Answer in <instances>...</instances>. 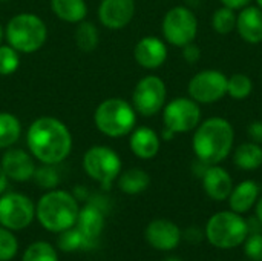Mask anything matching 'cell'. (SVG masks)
<instances>
[{
  "label": "cell",
  "instance_id": "836d02e7",
  "mask_svg": "<svg viewBox=\"0 0 262 261\" xmlns=\"http://www.w3.org/2000/svg\"><path fill=\"white\" fill-rule=\"evenodd\" d=\"M244 254L249 261H262V232L249 234L244 242Z\"/></svg>",
  "mask_w": 262,
  "mask_h": 261
},
{
  "label": "cell",
  "instance_id": "52a82bcc",
  "mask_svg": "<svg viewBox=\"0 0 262 261\" xmlns=\"http://www.w3.org/2000/svg\"><path fill=\"white\" fill-rule=\"evenodd\" d=\"M83 169L92 180L109 189L121 174V158L109 146L95 145L84 152Z\"/></svg>",
  "mask_w": 262,
  "mask_h": 261
},
{
  "label": "cell",
  "instance_id": "d6a6232c",
  "mask_svg": "<svg viewBox=\"0 0 262 261\" xmlns=\"http://www.w3.org/2000/svg\"><path fill=\"white\" fill-rule=\"evenodd\" d=\"M18 252V242L12 231L0 226V261L12 260Z\"/></svg>",
  "mask_w": 262,
  "mask_h": 261
},
{
  "label": "cell",
  "instance_id": "d4e9b609",
  "mask_svg": "<svg viewBox=\"0 0 262 261\" xmlns=\"http://www.w3.org/2000/svg\"><path fill=\"white\" fill-rule=\"evenodd\" d=\"M21 135V123L11 112H0V149L12 148Z\"/></svg>",
  "mask_w": 262,
  "mask_h": 261
},
{
  "label": "cell",
  "instance_id": "ee69618b",
  "mask_svg": "<svg viewBox=\"0 0 262 261\" xmlns=\"http://www.w3.org/2000/svg\"><path fill=\"white\" fill-rule=\"evenodd\" d=\"M255 2H256V6H259L262 9V0H255Z\"/></svg>",
  "mask_w": 262,
  "mask_h": 261
},
{
  "label": "cell",
  "instance_id": "f35d334b",
  "mask_svg": "<svg viewBox=\"0 0 262 261\" xmlns=\"http://www.w3.org/2000/svg\"><path fill=\"white\" fill-rule=\"evenodd\" d=\"M8 183H9V178H8L6 172L3 171V168L0 165V195L8 189Z\"/></svg>",
  "mask_w": 262,
  "mask_h": 261
},
{
  "label": "cell",
  "instance_id": "ab89813d",
  "mask_svg": "<svg viewBox=\"0 0 262 261\" xmlns=\"http://www.w3.org/2000/svg\"><path fill=\"white\" fill-rule=\"evenodd\" d=\"M255 217L262 223V195H259V198L255 205Z\"/></svg>",
  "mask_w": 262,
  "mask_h": 261
},
{
  "label": "cell",
  "instance_id": "f1b7e54d",
  "mask_svg": "<svg viewBox=\"0 0 262 261\" xmlns=\"http://www.w3.org/2000/svg\"><path fill=\"white\" fill-rule=\"evenodd\" d=\"M236 11L227 6H221L218 8L213 14H212V28L213 31H216L221 35L230 34L232 31H235L236 28Z\"/></svg>",
  "mask_w": 262,
  "mask_h": 261
},
{
  "label": "cell",
  "instance_id": "74e56055",
  "mask_svg": "<svg viewBox=\"0 0 262 261\" xmlns=\"http://www.w3.org/2000/svg\"><path fill=\"white\" fill-rule=\"evenodd\" d=\"M220 2H221L223 6H227V8H232V9L238 11V9H243L244 6L250 5L252 0H220Z\"/></svg>",
  "mask_w": 262,
  "mask_h": 261
},
{
  "label": "cell",
  "instance_id": "8d00e7d4",
  "mask_svg": "<svg viewBox=\"0 0 262 261\" xmlns=\"http://www.w3.org/2000/svg\"><path fill=\"white\" fill-rule=\"evenodd\" d=\"M183 238L192 245H198L200 242H203V238H206L204 231H201V228L198 226H189L184 232H183Z\"/></svg>",
  "mask_w": 262,
  "mask_h": 261
},
{
  "label": "cell",
  "instance_id": "ba28073f",
  "mask_svg": "<svg viewBox=\"0 0 262 261\" xmlns=\"http://www.w3.org/2000/svg\"><path fill=\"white\" fill-rule=\"evenodd\" d=\"M161 32L169 45L183 48L196 38L198 34L196 15L187 6H173L163 17Z\"/></svg>",
  "mask_w": 262,
  "mask_h": 261
},
{
  "label": "cell",
  "instance_id": "30bf717a",
  "mask_svg": "<svg viewBox=\"0 0 262 261\" xmlns=\"http://www.w3.org/2000/svg\"><path fill=\"white\" fill-rule=\"evenodd\" d=\"M163 123L164 128L173 131L175 134L195 131V128L201 123L200 103L190 97H177L170 100L163 108Z\"/></svg>",
  "mask_w": 262,
  "mask_h": 261
},
{
  "label": "cell",
  "instance_id": "b9f144b4",
  "mask_svg": "<svg viewBox=\"0 0 262 261\" xmlns=\"http://www.w3.org/2000/svg\"><path fill=\"white\" fill-rule=\"evenodd\" d=\"M163 261H183L181 258H178V257H167L166 260H163Z\"/></svg>",
  "mask_w": 262,
  "mask_h": 261
},
{
  "label": "cell",
  "instance_id": "603a6c76",
  "mask_svg": "<svg viewBox=\"0 0 262 261\" xmlns=\"http://www.w3.org/2000/svg\"><path fill=\"white\" fill-rule=\"evenodd\" d=\"M51 8L60 20L68 23H80L88 14L84 0H51Z\"/></svg>",
  "mask_w": 262,
  "mask_h": 261
},
{
  "label": "cell",
  "instance_id": "bcb514c9",
  "mask_svg": "<svg viewBox=\"0 0 262 261\" xmlns=\"http://www.w3.org/2000/svg\"><path fill=\"white\" fill-rule=\"evenodd\" d=\"M247 261H249V260H247Z\"/></svg>",
  "mask_w": 262,
  "mask_h": 261
},
{
  "label": "cell",
  "instance_id": "8992f818",
  "mask_svg": "<svg viewBox=\"0 0 262 261\" xmlns=\"http://www.w3.org/2000/svg\"><path fill=\"white\" fill-rule=\"evenodd\" d=\"M48 37V28L45 22L31 12H21L14 15L5 28V38L8 45L23 54H32L38 51Z\"/></svg>",
  "mask_w": 262,
  "mask_h": 261
},
{
  "label": "cell",
  "instance_id": "9a60e30c",
  "mask_svg": "<svg viewBox=\"0 0 262 261\" xmlns=\"http://www.w3.org/2000/svg\"><path fill=\"white\" fill-rule=\"evenodd\" d=\"M135 62L144 69H157L167 60L166 42L155 35H146L140 38L134 48Z\"/></svg>",
  "mask_w": 262,
  "mask_h": 261
},
{
  "label": "cell",
  "instance_id": "e0dca14e",
  "mask_svg": "<svg viewBox=\"0 0 262 261\" xmlns=\"http://www.w3.org/2000/svg\"><path fill=\"white\" fill-rule=\"evenodd\" d=\"M203 189L209 198L215 202H226L233 189V180L227 169L220 165H210L201 175Z\"/></svg>",
  "mask_w": 262,
  "mask_h": 261
},
{
  "label": "cell",
  "instance_id": "f546056e",
  "mask_svg": "<svg viewBox=\"0 0 262 261\" xmlns=\"http://www.w3.org/2000/svg\"><path fill=\"white\" fill-rule=\"evenodd\" d=\"M21 261H60L58 254L48 242H34L29 245L21 257Z\"/></svg>",
  "mask_w": 262,
  "mask_h": 261
},
{
  "label": "cell",
  "instance_id": "ac0fdd59",
  "mask_svg": "<svg viewBox=\"0 0 262 261\" xmlns=\"http://www.w3.org/2000/svg\"><path fill=\"white\" fill-rule=\"evenodd\" d=\"M239 37L250 45L262 42V9L259 6L247 5L239 9L236 17V28Z\"/></svg>",
  "mask_w": 262,
  "mask_h": 261
},
{
  "label": "cell",
  "instance_id": "e575fe53",
  "mask_svg": "<svg viewBox=\"0 0 262 261\" xmlns=\"http://www.w3.org/2000/svg\"><path fill=\"white\" fill-rule=\"evenodd\" d=\"M183 58L189 65L198 63L201 60V49H200V46L195 45L193 42L192 43H187L186 46H183Z\"/></svg>",
  "mask_w": 262,
  "mask_h": 261
},
{
  "label": "cell",
  "instance_id": "4dcf8cb0",
  "mask_svg": "<svg viewBox=\"0 0 262 261\" xmlns=\"http://www.w3.org/2000/svg\"><path fill=\"white\" fill-rule=\"evenodd\" d=\"M20 55L9 45H0V75H11L18 69Z\"/></svg>",
  "mask_w": 262,
  "mask_h": 261
},
{
  "label": "cell",
  "instance_id": "3957f363",
  "mask_svg": "<svg viewBox=\"0 0 262 261\" xmlns=\"http://www.w3.org/2000/svg\"><path fill=\"white\" fill-rule=\"evenodd\" d=\"M78 211L80 206L75 195L63 189H51L38 200L35 217L48 232L60 234L75 226Z\"/></svg>",
  "mask_w": 262,
  "mask_h": 261
},
{
  "label": "cell",
  "instance_id": "484cf974",
  "mask_svg": "<svg viewBox=\"0 0 262 261\" xmlns=\"http://www.w3.org/2000/svg\"><path fill=\"white\" fill-rule=\"evenodd\" d=\"M95 245H97V240L86 237L75 226L60 232V237H58V248L63 252H74V251H80V249H91Z\"/></svg>",
  "mask_w": 262,
  "mask_h": 261
},
{
  "label": "cell",
  "instance_id": "7bdbcfd3",
  "mask_svg": "<svg viewBox=\"0 0 262 261\" xmlns=\"http://www.w3.org/2000/svg\"><path fill=\"white\" fill-rule=\"evenodd\" d=\"M3 37H5V31H3V28H2V25H0V45H2Z\"/></svg>",
  "mask_w": 262,
  "mask_h": 261
},
{
  "label": "cell",
  "instance_id": "cb8c5ba5",
  "mask_svg": "<svg viewBox=\"0 0 262 261\" xmlns=\"http://www.w3.org/2000/svg\"><path fill=\"white\" fill-rule=\"evenodd\" d=\"M118 188L127 195H138L150 185V177L140 168H130L118 175Z\"/></svg>",
  "mask_w": 262,
  "mask_h": 261
},
{
  "label": "cell",
  "instance_id": "ffe728a7",
  "mask_svg": "<svg viewBox=\"0 0 262 261\" xmlns=\"http://www.w3.org/2000/svg\"><path fill=\"white\" fill-rule=\"evenodd\" d=\"M261 194V188L255 180H244L241 183H238L236 186H233L230 195H229V206L230 211L236 212V214H247L249 211H252L259 198Z\"/></svg>",
  "mask_w": 262,
  "mask_h": 261
},
{
  "label": "cell",
  "instance_id": "d590c367",
  "mask_svg": "<svg viewBox=\"0 0 262 261\" xmlns=\"http://www.w3.org/2000/svg\"><path fill=\"white\" fill-rule=\"evenodd\" d=\"M247 135L250 142L262 145V120H253L247 125Z\"/></svg>",
  "mask_w": 262,
  "mask_h": 261
},
{
  "label": "cell",
  "instance_id": "f6af8a7d",
  "mask_svg": "<svg viewBox=\"0 0 262 261\" xmlns=\"http://www.w3.org/2000/svg\"><path fill=\"white\" fill-rule=\"evenodd\" d=\"M0 2H8V0H0Z\"/></svg>",
  "mask_w": 262,
  "mask_h": 261
},
{
  "label": "cell",
  "instance_id": "6da1fadb",
  "mask_svg": "<svg viewBox=\"0 0 262 261\" xmlns=\"http://www.w3.org/2000/svg\"><path fill=\"white\" fill-rule=\"evenodd\" d=\"M26 145L32 157L40 163L55 166L71 154L72 135L61 120L55 117H40L29 125Z\"/></svg>",
  "mask_w": 262,
  "mask_h": 261
},
{
  "label": "cell",
  "instance_id": "8fae6325",
  "mask_svg": "<svg viewBox=\"0 0 262 261\" xmlns=\"http://www.w3.org/2000/svg\"><path fill=\"white\" fill-rule=\"evenodd\" d=\"M167 98V89L158 75L143 77L132 94V106L143 117H154L163 111Z\"/></svg>",
  "mask_w": 262,
  "mask_h": 261
},
{
  "label": "cell",
  "instance_id": "7c38bea8",
  "mask_svg": "<svg viewBox=\"0 0 262 261\" xmlns=\"http://www.w3.org/2000/svg\"><path fill=\"white\" fill-rule=\"evenodd\" d=\"M187 92L200 105L216 103L227 95V75L218 69L200 71L190 78Z\"/></svg>",
  "mask_w": 262,
  "mask_h": 261
},
{
  "label": "cell",
  "instance_id": "7a4b0ae2",
  "mask_svg": "<svg viewBox=\"0 0 262 261\" xmlns=\"http://www.w3.org/2000/svg\"><path fill=\"white\" fill-rule=\"evenodd\" d=\"M235 143V131L229 120L210 117L201 122L192 137V149L196 160L206 165H220L224 162Z\"/></svg>",
  "mask_w": 262,
  "mask_h": 261
},
{
  "label": "cell",
  "instance_id": "5b68a950",
  "mask_svg": "<svg viewBox=\"0 0 262 261\" xmlns=\"http://www.w3.org/2000/svg\"><path fill=\"white\" fill-rule=\"evenodd\" d=\"M206 240L218 249H235L249 237L247 220L233 211L213 214L204 228Z\"/></svg>",
  "mask_w": 262,
  "mask_h": 261
},
{
  "label": "cell",
  "instance_id": "60d3db41",
  "mask_svg": "<svg viewBox=\"0 0 262 261\" xmlns=\"http://www.w3.org/2000/svg\"><path fill=\"white\" fill-rule=\"evenodd\" d=\"M161 135H163V138H164V140H172V138H173V135H175V132H173V131H170V129H167V128H164Z\"/></svg>",
  "mask_w": 262,
  "mask_h": 261
},
{
  "label": "cell",
  "instance_id": "1f68e13d",
  "mask_svg": "<svg viewBox=\"0 0 262 261\" xmlns=\"http://www.w3.org/2000/svg\"><path fill=\"white\" fill-rule=\"evenodd\" d=\"M32 178L35 180V183H37L40 188L48 189V191L55 189L57 185H58V182H60L58 172H57V169L54 168V165H43V166L37 168Z\"/></svg>",
  "mask_w": 262,
  "mask_h": 261
},
{
  "label": "cell",
  "instance_id": "83f0119b",
  "mask_svg": "<svg viewBox=\"0 0 262 261\" xmlns=\"http://www.w3.org/2000/svg\"><path fill=\"white\" fill-rule=\"evenodd\" d=\"M253 92V82L247 74L236 72L227 77V95L233 100H246Z\"/></svg>",
  "mask_w": 262,
  "mask_h": 261
},
{
  "label": "cell",
  "instance_id": "4fadbf2b",
  "mask_svg": "<svg viewBox=\"0 0 262 261\" xmlns=\"http://www.w3.org/2000/svg\"><path fill=\"white\" fill-rule=\"evenodd\" d=\"M146 242L157 251L169 252L180 246L183 240V231L170 220L157 218L152 220L144 231Z\"/></svg>",
  "mask_w": 262,
  "mask_h": 261
},
{
  "label": "cell",
  "instance_id": "44dd1931",
  "mask_svg": "<svg viewBox=\"0 0 262 261\" xmlns=\"http://www.w3.org/2000/svg\"><path fill=\"white\" fill-rule=\"evenodd\" d=\"M75 228L89 238L97 240L104 229V212L98 205L89 203L80 208Z\"/></svg>",
  "mask_w": 262,
  "mask_h": 261
},
{
  "label": "cell",
  "instance_id": "2e32d148",
  "mask_svg": "<svg viewBox=\"0 0 262 261\" xmlns=\"http://www.w3.org/2000/svg\"><path fill=\"white\" fill-rule=\"evenodd\" d=\"M0 165L3 171L6 172L8 178L18 182V183L31 180L37 169L32 154H28L26 151L17 149V148L15 149L8 148L2 157Z\"/></svg>",
  "mask_w": 262,
  "mask_h": 261
},
{
  "label": "cell",
  "instance_id": "7402d4cb",
  "mask_svg": "<svg viewBox=\"0 0 262 261\" xmlns=\"http://www.w3.org/2000/svg\"><path fill=\"white\" fill-rule=\"evenodd\" d=\"M233 163L243 171H256L262 166V145L246 142L235 148Z\"/></svg>",
  "mask_w": 262,
  "mask_h": 261
},
{
  "label": "cell",
  "instance_id": "d6986e66",
  "mask_svg": "<svg viewBox=\"0 0 262 261\" xmlns=\"http://www.w3.org/2000/svg\"><path fill=\"white\" fill-rule=\"evenodd\" d=\"M160 135L147 126L135 128L129 137V148L134 155L141 160H150L160 152Z\"/></svg>",
  "mask_w": 262,
  "mask_h": 261
},
{
  "label": "cell",
  "instance_id": "277c9868",
  "mask_svg": "<svg viewBox=\"0 0 262 261\" xmlns=\"http://www.w3.org/2000/svg\"><path fill=\"white\" fill-rule=\"evenodd\" d=\"M94 123L101 134L112 138H120L129 135L135 129L137 111L123 98H106L97 106L94 112Z\"/></svg>",
  "mask_w": 262,
  "mask_h": 261
},
{
  "label": "cell",
  "instance_id": "5bb4252c",
  "mask_svg": "<svg viewBox=\"0 0 262 261\" xmlns=\"http://www.w3.org/2000/svg\"><path fill=\"white\" fill-rule=\"evenodd\" d=\"M135 15L134 0H101L98 18L107 29L126 28Z\"/></svg>",
  "mask_w": 262,
  "mask_h": 261
},
{
  "label": "cell",
  "instance_id": "4316f807",
  "mask_svg": "<svg viewBox=\"0 0 262 261\" xmlns=\"http://www.w3.org/2000/svg\"><path fill=\"white\" fill-rule=\"evenodd\" d=\"M100 42V32L92 22H80L75 29V43L83 52H92Z\"/></svg>",
  "mask_w": 262,
  "mask_h": 261
},
{
  "label": "cell",
  "instance_id": "9c48e42d",
  "mask_svg": "<svg viewBox=\"0 0 262 261\" xmlns=\"http://www.w3.org/2000/svg\"><path fill=\"white\" fill-rule=\"evenodd\" d=\"M35 218L34 202L20 192L0 195V226L15 232L28 228Z\"/></svg>",
  "mask_w": 262,
  "mask_h": 261
}]
</instances>
